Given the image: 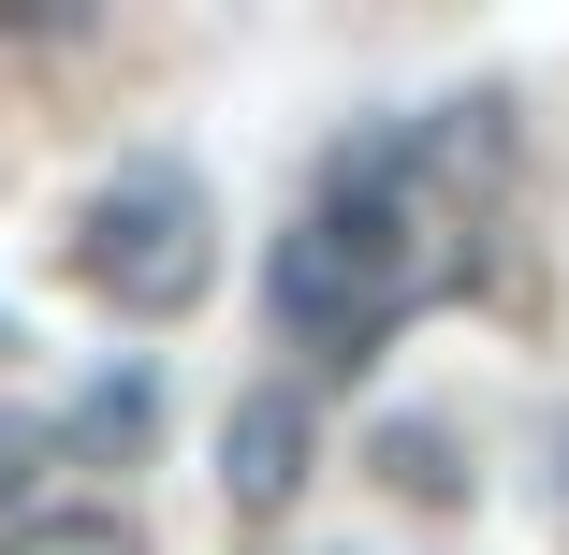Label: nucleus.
<instances>
[{"mask_svg": "<svg viewBox=\"0 0 569 555\" xmlns=\"http://www.w3.org/2000/svg\"><path fill=\"white\" fill-rule=\"evenodd\" d=\"M321 468V395L307 380H249L234 409H219V497H234V526H278Z\"/></svg>", "mask_w": 569, "mask_h": 555, "instance_id": "3", "label": "nucleus"}, {"mask_svg": "<svg viewBox=\"0 0 569 555\" xmlns=\"http://www.w3.org/2000/svg\"><path fill=\"white\" fill-rule=\"evenodd\" d=\"M0 555H147V526L73 497V512H30V526H0Z\"/></svg>", "mask_w": 569, "mask_h": 555, "instance_id": "4", "label": "nucleus"}, {"mask_svg": "<svg viewBox=\"0 0 569 555\" xmlns=\"http://www.w3.org/2000/svg\"><path fill=\"white\" fill-rule=\"evenodd\" d=\"M438 278H452V147L395 132V147H366V161L321 176V205L263 264V307H278L292 351H351L366 366L409 307H438Z\"/></svg>", "mask_w": 569, "mask_h": 555, "instance_id": "1", "label": "nucleus"}, {"mask_svg": "<svg viewBox=\"0 0 569 555\" xmlns=\"http://www.w3.org/2000/svg\"><path fill=\"white\" fill-rule=\"evenodd\" d=\"M73 278L118 307V321H190L219 293V205L190 161H118L73 205Z\"/></svg>", "mask_w": 569, "mask_h": 555, "instance_id": "2", "label": "nucleus"}]
</instances>
